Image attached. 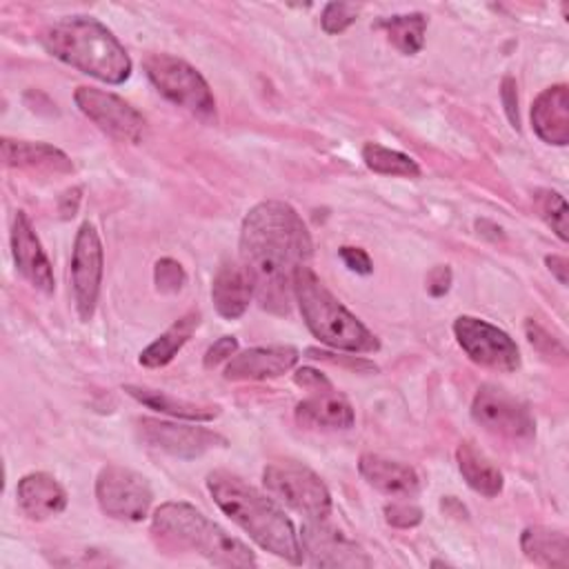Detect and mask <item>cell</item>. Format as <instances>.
<instances>
[{"instance_id":"6da1fadb","label":"cell","mask_w":569,"mask_h":569,"mask_svg":"<svg viewBox=\"0 0 569 569\" xmlns=\"http://www.w3.org/2000/svg\"><path fill=\"white\" fill-rule=\"evenodd\" d=\"M311 253V233L291 204L262 200L244 216L240 227V264L262 309L289 313L293 278L302 267H309Z\"/></svg>"},{"instance_id":"7a4b0ae2","label":"cell","mask_w":569,"mask_h":569,"mask_svg":"<svg viewBox=\"0 0 569 569\" xmlns=\"http://www.w3.org/2000/svg\"><path fill=\"white\" fill-rule=\"evenodd\" d=\"M207 489L213 502L264 551L291 565L305 560L291 520L271 498L224 469H216L207 476Z\"/></svg>"},{"instance_id":"3957f363","label":"cell","mask_w":569,"mask_h":569,"mask_svg":"<svg viewBox=\"0 0 569 569\" xmlns=\"http://www.w3.org/2000/svg\"><path fill=\"white\" fill-rule=\"evenodd\" d=\"M38 38L47 53L107 84H120L131 76V58L120 40L89 16L60 18Z\"/></svg>"},{"instance_id":"277c9868","label":"cell","mask_w":569,"mask_h":569,"mask_svg":"<svg viewBox=\"0 0 569 569\" xmlns=\"http://www.w3.org/2000/svg\"><path fill=\"white\" fill-rule=\"evenodd\" d=\"M153 538L169 549L196 551L218 567H251L253 551L187 502H164L151 520Z\"/></svg>"},{"instance_id":"5b68a950","label":"cell","mask_w":569,"mask_h":569,"mask_svg":"<svg viewBox=\"0 0 569 569\" xmlns=\"http://www.w3.org/2000/svg\"><path fill=\"white\" fill-rule=\"evenodd\" d=\"M293 300L298 302L305 325L320 342L351 353L380 349L378 338L322 284L311 267H302L296 273Z\"/></svg>"},{"instance_id":"8992f818","label":"cell","mask_w":569,"mask_h":569,"mask_svg":"<svg viewBox=\"0 0 569 569\" xmlns=\"http://www.w3.org/2000/svg\"><path fill=\"white\" fill-rule=\"evenodd\" d=\"M142 64L153 87L167 100L204 122L216 120V98L196 67L171 53H149Z\"/></svg>"},{"instance_id":"52a82bcc","label":"cell","mask_w":569,"mask_h":569,"mask_svg":"<svg viewBox=\"0 0 569 569\" xmlns=\"http://www.w3.org/2000/svg\"><path fill=\"white\" fill-rule=\"evenodd\" d=\"M264 489L289 509L325 520L331 511V493L316 471L298 462H271L262 471Z\"/></svg>"},{"instance_id":"ba28073f","label":"cell","mask_w":569,"mask_h":569,"mask_svg":"<svg viewBox=\"0 0 569 569\" xmlns=\"http://www.w3.org/2000/svg\"><path fill=\"white\" fill-rule=\"evenodd\" d=\"M96 500L109 518L138 522L149 513L153 491L147 478L133 469L107 465L96 478Z\"/></svg>"},{"instance_id":"9c48e42d","label":"cell","mask_w":569,"mask_h":569,"mask_svg":"<svg viewBox=\"0 0 569 569\" xmlns=\"http://www.w3.org/2000/svg\"><path fill=\"white\" fill-rule=\"evenodd\" d=\"M453 336L469 360L480 367L493 371H516L520 367V349L513 338L482 318L458 316Z\"/></svg>"},{"instance_id":"30bf717a","label":"cell","mask_w":569,"mask_h":569,"mask_svg":"<svg viewBox=\"0 0 569 569\" xmlns=\"http://www.w3.org/2000/svg\"><path fill=\"white\" fill-rule=\"evenodd\" d=\"M471 418L485 431L513 442H527L536 433V422L527 405L493 385L478 389L471 405Z\"/></svg>"},{"instance_id":"8fae6325","label":"cell","mask_w":569,"mask_h":569,"mask_svg":"<svg viewBox=\"0 0 569 569\" xmlns=\"http://www.w3.org/2000/svg\"><path fill=\"white\" fill-rule=\"evenodd\" d=\"M102 267H104V251L100 236L91 222H82L71 251V289L73 302L80 320H91L100 284H102Z\"/></svg>"},{"instance_id":"7c38bea8","label":"cell","mask_w":569,"mask_h":569,"mask_svg":"<svg viewBox=\"0 0 569 569\" xmlns=\"http://www.w3.org/2000/svg\"><path fill=\"white\" fill-rule=\"evenodd\" d=\"M76 107L104 133L120 142H140L144 136V118L142 113L122 100L116 93L93 89V87H78L73 93Z\"/></svg>"},{"instance_id":"4fadbf2b","label":"cell","mask_w":569,"mask_h":569,"mask_svg":"<svg viewBox=\"0 0 569 569\" xmlns=\"http://www.w3.org/2000/svg\"><path fill=\"white\" fill-rule=\"evenodd\" d=\"M136 425L140 438L149 447L167 451L176 458H198L211 449L227 447V438L207 427L176 425L158 418H140Z\"/></svg>"},{"instance_id":"5bb4252c","label":"cell","mask_w":569,"mask_h":569,"mask_svg":"<svg viewBox=\"0 0 569 569\" xmlns=\"http://www.w3.org/2000/svg\"><path fill=\"white\" fill-rule=\"evenodd\" d=\"M302 556L313 567H369L371 560L365 551L349 540L342 531L322 520H313L300 531Z\"/></svg>"},{"instance_id":"9a60e30c","label":"cell","mask_w":569,"mask_h":569,"mask_svg":"<svg viewBox=\"0 0 569 569\" xmlns=\"http://www.w3.org/2000/svg\"><path fill=\"white\" fill-rule=\"evenodd\" d=\"M11 251H13V262L18 271L40 291L51 293L56 289L53 280V269L51 262L40 244V238L36 236L31 220L27 218L24 211H18L13 218L11 227Z\"/></svg>"},{"instance_id":"2e32d148","label":"cell","mask_w":569,"mask_h":569,"mask_svg":"<svg viewBox=\"0 0 569 569\" xmlns=\"http://www.w3.org/2000/svg\"><path fill=\"white\" fill-rule=\"evenodd\" d=\"M298 362V349L289 345L253 347L233 353L224 367L227 380H267L278 378L293 369Z\"/></svg>"},{"instance_id":"e0dca14e","label":"cell","mask_w":569,"mask_h":569,"mask_svg":"<svg viewBox=\"0 0 569 569\" xmlns=\"http://www.w3.org/2000/svg\"><path fill=\"white\" fill-rule=\"evenodd\" d=\"M531 127L547 144L569 142V89L567 84L547 87L531 104Z\"/></svg>"},{"instance_id":"ac0fdd59","label":"cell","mask_w":569,"mask_h":569,"mask_svg":"<svg viewBox=\"0 0 569 569\" xmlns=\"http://www.w3.org/2000/svg\"><path fill=\"white\" fill-rule=\"evenodd\" d=\"M358 471L369 487L391 498H413L420 491V476L413 467L378 453H362L358 460Z\"/></svg>"},{"instance_id":"d6986e66","label":"cell","mask_w":569,"mask_h":569,"mask_svg":"<svg viewBox=\"0 0 569 569\" xmlns=\"http://www.w3.org/2000/svg\"><path fill=\"white\" fill-rule=\"evenodd\" d=\"M16 498L22 513L31 520H47L67 507V491L44 471L22 476L16 487Z\"/></svg>"},{"instance_id":"ffe728a7","label":"cell","mask_w":569,"mask_h":569,"mask_svg":"<svg viewBox=\"0 0 569 569\" xmlns=\"http://www.w3.org/2000/svg\"><path fill=\"white\" fill-rule=\"evenodd\" d=\"M296 422L305 429H349L353 425V407L345 396L333 393L331 389L313 391V396L296 405Z\"/></svg>"},{"instance_id":"44dd1931","label":"cell","mask_w":569,"mask_h":569,"mask_svg":"<svg viewBox=\"0 0 569 569\" xmlns=\"http://www.w3.org/2000/svg\"><path fill=\"white\" fill-rule=\"evenodd\" d=\"M2 162L7 167L31 169V171H53V173H71V158L53 144L31 142V140H13L2 138Z\"/></svg>"},{"instance_id":"7402d4cb","label":"cell","mask_w":569,"mask_h":569,"mask_svg":"<svg viewBox=\"0 0 569 569\" xmlns=\"http://www.w3.org/2000/svg\"><path fill=\"white\" fill-rule=\"evenodd\" d=\"M251 296H253V289H251V282H249L242 264L224 262L216 271L213 284H211V300H213L216 311L222 318H227V320L240 318L247 311Z\"/></svg>"},{"instance_id":"603a6c76","label":"cell","mask_w":569,"mask_h":569,"mask_svg":"<svg viewBox=\"0 0 569 569\" xmlns=\"http://www.w3.org/2000/svg\"><path fill=\"white\" fill-rule=\"evenodd\" d=\"M456 460L458 469L465 478V482L480 496L493 498L502 491L505 478L502 471L469 440L460 442L456 449Z\"/></svg>"},{"instance_id":"cb8c5ba5","label":"cell","mask_w":569,"mask_h":569,"mask_svg":"<svg viewBox=\"0 0 569 569\" xmlns=\"http://www.w3.org/2000/svg\"><path fill=\"white\" fill-rule=\"evenodd\" d=\"M522 553L540 567H567L569 565V540L562 529L542 525L527 527L520 536Z\"/></svg>"},{"instance_id":"d4e9b609","label":"cell","mask_w":569,"mask_h":569,"mask_svg":"<svg viewBox=\"0 0 569 569\" xmlns=\"http://www.w3.org/2000/svg\"><path fill=\"white\" fill-rule=\"evenodd\" d=\"M200 325V311H189L182 318H178L167 331H162L147 349L140 351V365L149 369H158L169 365L176 353L189 342V338L196 333Z\"/></svg>"},{"instance_id":"484cf974","label":"cell","mask_w":569,"mask_h":569,"mask_svg":"<svg viewBox=\"0 0 569 569\" xmlns=\"http://www.w3.org/2000/svg\"><path fill=\"white\" fill-rule=\"evenodd\" d=\"M124 391L138 400L140 405L169 413L173 418H182V420H196V422H207L213 420L218 416V407L211 405H198V402H189L149 387H136V385H124Z\"/></svg>"},{"instance_id":"4316f807","label":"cell","mask_w":569,"mask_h":569,"mask_svg":"<svg viewBox=\"0 0 569 569\" xmlns=\"http://www.w3.org/2000/svg\"><path fill=\"white\" fill-rule=\"evenodd\" d=\"M378 27L387 33L389 42L405 56H416L425 44L427 18L422 13L389 16V18H382Z\"/></svg>"},{"instance_id":"83f0119b","label":"cell","mask_w":569,"mask_h":569,"mask_svg":"<svg viewBox=\"0 0 569 569\" xmlns=\"http://www.w3.org/2000/svg\"><path fill=\"white\" fill-rule=\"evenodd\" d=\"M362 160L365 164L382 176H398V178H418L420 167L413 158H409L402 151L382 147L378 142H367L362 147Z\"/></svg>"},{"instance_id":"f1b7e54d","label":"cell","mask_w":569,"mask_h":569,"mask_svg":"<svg viewBox=\"0 0 569 569\" xmlns=\"http://www.w3.org/2000/svg\"><path fill=\"white\" fill-rule=\"evenodd\" d=\"M536 204L538 211L542 216V220L556 231V236L560 240H567V202L558 191H538L536 196Z\"/></svg>"},{"instance_id":"f546056e","label":"cell","mask_w":569,"mask_h":569,"mask_svg":"<svg viewBox=\"0 0 569 569\" xmlns=\"http://www.w3.org/2000/svg\"><path fill=\"white\" fill-rule=\"evenodd\" d=\"M360 7L351 4V2H329L322 9L320 16V24L325 29V33L333 36V33H342L347 27H351L358 18Z\"/></svg>"},{"instance_id":"4dcf8cb0","label":"cell","mask_w":569,"mask_h":569,"mask_svg":"<svg viewBox=\"0 0 569 569\" xmlns=\"http://www.w3.org/2000/svg\"><path fill=\"white\" fill-rule=\"evenodd\" d=\"M153 282L158 287V291L162 293H176L184 287L187 282V273L182 269V264L173 258H160L153 267Z\"/></svg>"},{"instance_id":"1f68e13d","label":"cell","mask_w":569,"mask_h":569,"mask_svg":"<svg viewBox=\"0 0 569 569\" xmlns=\"http://www.w3.org/2000/svg\"><path fill=\"white\" fill-rule=\"evenodd\" d=\"M385 520L391 527H400V529H409L420 525L422 520V509L409 502H389L385 505Z\"/></svg>"},{"instance_id":"d6a6232c","label":"cell","mask_w":569,"mask_h":569,"mask_svg":"<svg viewBox=\"0 0 569 569\" xmlns=\"http://www.w3.org/2000/svg\"><path fill=\"white\" fill-rule=\"evenodd\" d=\"M236 349H238V340H236L233 336H222V338H218V340L209 347V351L204 353V367L211 369V367H216V365H220V362H224V360H231V356L236 353Z\"/></svg>"},{"instance_id":"836d02e7","label":"cell","mask_w":569,"mask_h":569,"mask_svg":"<svg viewBox=\"0 0 569 569\" xmlns=\"http://www.w3.org/2000/svg\"><path fill=\"white\" fill-rule=\"evenodd\" d=\"M340 258H342V262H345L351 271H356V273L367 276V273L373 271V264H371L369 253H367L365 249H360V247H340Z\"/></svg>"},{"instance_id":"e575fe53","label":"cell","mask_w":569,"mask_h":569,"mask_svg":"<svg viewBox=\"0 0 569 569\" xmlns=\"http://www.w3.org/2000/svg\"><path fill=\"white\" fill-rule=\"evenodd\" d=\"M293 380L298 387L302 389H309V391H325V389H331V382L318 371V369H311V367H302L293 373Z\"/></svg>"},{"instance_id":"d590c367","label":"cell","mask_w":569,"mask_h":569,"mask_svg":"<svg viewBox=\"0 0 569 569\" xmlns=\"http://www.w3.org/2000/svg\"><path fill=\"white\" fill-rule=\"evenodd\" d=\"M449 284H451V269L447 264H440V267H433L427 276V291L431 296H442L449 291Z\"/></svg>"},{"instance_id":"8d00e7d4","label":"cell","mask_w":569,"mask_h":569,"mask_svg":"<svg viewBox=\"0 0 569 569\" xmlns=\"http://www.w3.org/2000/svg\"><path fill=\"white\" fill-rule=\"evenodd\" d=\"M502 102H505V111L511 120L513 127H518V98H516V82L513 78H505L502 80Z\"/></svg>"},{"instance_id":"74e56055","label":"cell","mask_w":569,"mask_h":569,"mask_svg":"<svg viewBox=\"0 0 569 569\" xmlns=\"http://www.w3.org/2000/svg\"><path fill=\"white\" fill-rule=\"evenodd\" d=\"M80 193H82L80 187H73V189H69V191L62 193V198H60V213H62L64 218L76 216L78 204H80Z\"/></svg>"},{"instance_id":"f35d334b","label":"cell","mask_w":569,"mask_h":569,"mask_svg":"<svg viewBox=\"0 0 569 569\" xmlns=\"http://www.w3.org/2000/svg\"><path fill=\"white\" fill-rule=\"evenodd\" d=\"M545 262H547L549 271H551V273H556L558 282H560V284H567V271H569V267H567V258H565V256H547V258H545Z\"/></svg>"}]
</instances>
